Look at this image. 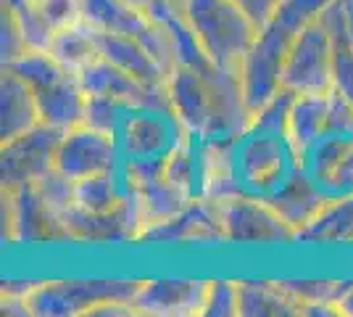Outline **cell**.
Masks as SVG:
<instances>
[{"label": "cell", "mask_w": 353, "mask_h": 317, "mask_svg": "<svg viewBox=\"0 0 353 317\" xmlns=\"http://www.w3.org/2000/svg\"><path fill=\"white\" fill-rule=\"evenodd\" d=\"M332 0H280L274 14L259 30L240 69V85L250 117L282 90V69L295 37L327 11Z\"/></svg>", "instance_id": "6da1fadb"}, {"label": "cell", "mask_w": 353, "mask_h": 317, "mask_svg": "<svg viewBox=\"0 0 353 317\" xmlns=\"http://www.w3.org/2000/svg\"><path fill=\"white\" fill-rule=\"evenodd\" d=\"M179 6L208 61L224 72L240 75L259 35L253 19L232 0H179Z\"/></svg>", "instance_id": "7a4b0ae2"}, {"label": "cell", "mask_w": 353, "mask_h": 317, "mask_svg": "<svg viewBox=\"0 0 353 317\" xmlns=\"http://www.w3.org/2000/svg\"><path fill=\"white\" fill-rule=\"evenodd\" d=\"M34 93L40 119L59 130H72L85 122L88 95L82 90L79 75L66 69L48 50H24L14 64H8Z\"/></svg>", "instance_id": "3957f363"}, {"label": "cell", "mask_w": 353, "mask_h": 317, "mask_svg": "<svg viewBox=\"0 0 353 317\" xmlns=\"http://www.w3.org/2000/svg\"><path fill=\"white\" fill-rule=\"evenodd\" d=\"M137 291L140 280H48L30 291L27 309L37 317H95L105 304L134 307Z\"/></svg>", "instance_id": "277c9868"}, {"label": "cell", "mask_w": 353, "mask_h": 317, "mask_svg": "<svg viewBox=\"0 0 353 317\" xmlns=\"http://www.w3.org/2000/svg\"><path fill=\"white\" fill-rule=\"evenodd\" d=\"M282 88L295 95L335 88V40L324 14L295 37L282 69Z\"/></svg>", "instance_id": "5b68a950"}, {"label": "cell", "mask_w": 353, "mask_h": 317, "mask_svg": "<svg viewBox=\"0 0 353 317\" xmlns=\"http://www.w3.org/2000/svg\"><path fill=\"white\" fill-rule=\"evenodd\" d=\"M3 238L8 243L72 241L63 214L53 209L32 182L3 191Z\"/></svg>", "instance_id": "8992f818"}, {"label": "cell", "mask_w": 353, "mask_h": 317, "mask_svg": "<svg viewBox=\"0 0 353 317\" xmlns=\"http://www.w3.org/2000/svg\"><path fill=\"white\" fill-rule=\"evenodd\" d=\"M66 130L50 127L40 122L21 135L3 140L0 146V177H3V191H16L21 185H30L45 172L56 166V153H59L61 137Z\"/></svg>", "instance_id": "52a82bcc"}, {"label": "cell", "mask_w": 353, "mask_h": 317, "mask_svg": "<svg viewBox=\"0 0 353 317\" xmlns=\"http://www.w3.org/2000/svg\"><path fill=\"white\" fill-rule=\"evenodd\" d=\"M224 241L232 243H290L298 233L282 220L266 198H250L243 193L219 198Z\"/></svg>", "instance_id": "ba28073f"}, {"label": "cell", "mask_w": 353, "mask_h": 317, "mask_svg": "<svg viewBox=\"0 0 353 317\" xmlns=\"http://www.w3.org/2000/svg\"><path fill=\"white\" fill-rule=\"evenodd\" d=\"M79 82H82V90L88 98H105L124 108L169 114V93L137 82L132 75H127L121 66L111 64L103 56L79 72Z\"/></svg>", "instance_id": "9c48e42d"}, {"label": "cell", "mask_w": 353, "mask_h": 317, "mask_svg": "<svg viewBox=\"0 0 353 317\" xmlns=\"http://www.w3.org/2000/svg\"><path fill=\"white\" fill-rule=\"evenodd\" d=\"M114 166H117L114 133L90 127L85 122L63 133L56 153V169L61 175L79 182L92 175L114 172Z\"/></svg>", "instance_id": "30bf717a"}, {"label": "cell", "mask_w": 353, "mask_h": 317, "mask_svg": "<svg viewBox=\"0 0 353 317\" xmlns=\"http://www.w3.org/2000/svg\"><path fill=\"white\" fill-rule=\"evenodd\" d=\"M66 227L72 241H90V243H111V241H140L145 222L143 211L137 204V196L127 191L124 198L114 209L108 211H85L79 206H72L66 211Z\"/></svg>", "instance_id": "8fae6325"}, {"label": "cell", "mask_w": 353, "mask_h": 317, "mask_svg": "<svg viewBox=\"0 0 353 317\" xmlns=\"http://www.w3.org/2000/svg\"><path fill=\"white\" fill-rule=\"evenodd\" d=\"M166 93L169 114L176 119V124L185 127L190 135H206L214 114L206 75L190 66H174L166 82Z\"/></svg>", "instance_id": "7c38bea8"}, {"label": "cell", "mask_w": 353, "mask_h": 317, "mask_svg": "<svg viewBox=\"0 0 353 317\" xmlns=\"http://www.w3.org/2000/svg\"><path fill=\"white\" fill-rule=\"evenodd\" d=\"M208 280H145L134 296V312L148 317H192L203 312Z\"/></svg>", "instance_id": "4fadbf2b"}, {"label": "cell", "mask_w": 353, "mask_h": 317, "mask_svg": "<svg viewBox=\"0 0 353 317\" xmlns=\"http://www.w3.org/2000/svg\"><path fill=\"white\" fill-rule=\"evenodd\" d=\"M140 241H224L219 198L198 193L179 214L148 227Z\"/></svg>", "instance_id": "5bb4252c"}, {"label": "cell", "mask_w": 353, "mask_h": 317, "mask_svg": "<svg viewBox=\"0 0 353 317\" xmlns=\"http://www.w3.org/2000/svg\"><path fill=\"white\" fill-rule=\"evenodd\" d=\"M330 93H298L288 111L285 140L295 162H303L306 153L327 135L330 124Z\"/></svg>", "instance_id": "9a60e30c"}, {"label": "cell", "mask_w": 353, "mask_h": 317, "mask_svg": "<svg viewBox=\"0 0 353 317\" xmlns=\"http://www.w3.org/2000/svg\"><path fill=\"white\" fill-rule=\"evenodd\" d=\"M266 201H269V204L277 209V214H280L282 220L301 236V230H306V227L322 214L330 196L322 193L319 180H314V177L303 175V172H295V175H290V177L277 188V193L269 196Z\"/></svg>", "instance_id": "2e32d148"}, {"label": "cell", "mask_w": 353, "mask_h": 317, "mask_svg": "<svg viewBox=\"0 0 353 317\" xmlns=\"http://www.w3.org/2000/svg\"><path fill=\"white\" fill-rule=\"evenodd\" d=\"M98 43H101V56H103V59L121 66L127 75H132L137 82H143L148 88L166 90L169 72L163 69L159 61L153 59V53H150L140 40L98 32Z\"/></svg>", "instance_id": "e0dca14e"}, {"label": "cell", "mask_w": 353, "mask_h": 317, "mask_svg": "<svg viewBox=\"0 0 353 317\" xmlns=\"http://www.w3.org/2000/svg\"><path fill=\"white\" fill-rule=\"evenodd\" d=\"M40 108L34 101L32 88L16 75L14 69L3 66V79H0V137H11L27 133L40 124Z\"/></svg>", "instance_id": "ac0fdd59"}, {"label": "cell", "mask_w": 353, "mask_h": 317, "mask_svg": "<svg viewBox=\"0 0 353 317\" xmlns=\"http://www.w3.org/2000/svg\"><path fill=\"white\" fill-rule=\"evenodd\" d=\"M303 315V304L282 280H240V317Z\"/></svg>", "instance_id": "d6986e66"}, {"label": "cell", "mask_w": 353, "mask_h": 317, "mask_svg": "<svg viewBox=\"0 0 353 317\" xmlns=\"http://www.w3.org/2000/svg\"><path fill=\"white\" fill-rule=\"evenodd\" d=\"M48 53L59 64H63L66 69L79 75L82 69H88L92 61L101 59L98 30H92L88 21H77L72 27H63V30L56 32Z\"/></svg>", "instance_id": "ffe728a7"}, {"label": "cell", "mask_w": 353, "mask_h": 317, "mask_svg": "<svg viewBox=\"0 0 353 317\" xmlns=\"http://www.w3.org/2000/svg\"><path fill=\"white\" fill-rule=\"evenodd\" d=\"M298 241L309 243H353V193L330 198L322 214L301 230Z\"/></svg>", "instance_id": "44dd1931"}, {"label": "cell", "mask_w": 353, "mask_h": 317, "mask_svg": "<svg viewBox=\"0 0 353 317\" xmlns=\"http://www.w3.org/2000/svg\"><path fill=\"white\" fill-rule=\"evenodd\" d=\"M332 40H335V88L348 104L353 106V30L343 8V0H332V6L324 11Z\"/></svg>", "instance_id": "7402d4cb"}, {"label": "cell", "mask_w": 353, "mask_h": 317, "mask_svg": "<svg viewBox=\"0 0 353 317\" xmlns=\"http://www.w3.org/2000/svg\"><path fill=\"white\" fill-rule=\"evenodd\" d=\"M274 137L282 135L266 133V135L256 137L243 151V175L259 188H269L274 180H280L282 175V148L280 140H274Z\"/></svg>", "instance_id": "603a6c76"}, {"label": "cell", "mask_w": 353, "mask_h": 317, "mask_svg": "<svg viewBox=\"0 0 353 317\" xmlns=\"http://www.w3.org/2000/svg\"><path fill=\"white\" fill-rule=\"evenodd\" d=\"M3 8L11 11L27 50H48L50 48L56 30L45 21V16L40 14L34 0H3Z\"/></svg>", "instance_id": "cb8c5ba5"}, {"label": "cell", "mask_w": 353, "mask_h": 317, "mask_svg": "<svg viewBox=\"0 0 353 317\" xmlns=\"http://www.w3.org/2000/svg\"><path fill=\"white\" fill-rule=\"evenodd\" d=\"M121 198H124V193L117 191L114 172L92 175V177L74 182V206L85 211H108L114 209Z\"/></svg>", "instance_id": "d4e9b609"}, {"label": "cell", "mask_w": 353, "mask_h": 317, "mask_svg": "<svg viewBox=\"0 0 353 317\" xmlns=\"http://www.w3.org/2000/svg\"><path fill=\"white\" fill-rule=\"evenodd\" d=\"M156 111H148L145 117H134L127 122V148L137 159H156L163 156L161 146L166 140L161 122L153 117Z\"/></svg>", "instance_id": "484cf974"}, {"label": "cell", "mask_w": 353, "mask_h": 317, "mask_svg": "<svg viewBox=\"0 0 353 317\" xmlns=\"http://www.w3.org/2000/svg\"><path fill=\"white\" fill-rule=\"evenodd\" d=\"M282 283L303 304V309L311 304H338L345 288L351 286V283H340V280H282Z\"/></svg>", "instance_id": "4316f807"}, {"label": "cell", "mask_w": 353, "mask_h": 317, "mask_svg": "<svg viewBox=\"0 0 353 317\" xmlns=\"http://www.w3.org/2000/svg\"><path fill=\"white\" fill-rule=\"evenodd\" d=\"M203 317H237L240 315V280H208Z\"/></svg>", "instance_id": "83f0119b"}, {"label": "cell", "mask_w": 353, "mask_h": 317, "mask_svg": "<svg viewBox=\"0 0 353 317\" xmlns=\"http://www.w3.org/2000/svg\"><path fill=\"white\" fill-rule=\"evenodd\" d=\"M192 172H195V162H192L190 143L182 140V143L172 146L163 156V177L169 182H174L176 188L195 193L192 191Z\"/></svg>", "instance_id": "f1b7e54d"}, {"label": "cell", "mask_w": 353, "mask_h": 317, "mask_svg": "<svg viewBox=\"0 0 353 317\" xmlns=\"http://www.w3.org/2000/svg\"><path fill=\"white\" fill-rule=\"evenodd\" d=\"M45 21L59 32L82 21V0H34Z\"/></svg>", "instance_id": "f546056e"}, {"label": "cell", "mask_w": 353, "mask_h": 317, "mask_svg": "<svg viewBox=\"0 0 353 317\" xmlns=\"http://www.w3.org/2000/svg\"><path fill=\"white\" fill-rule=\"evenodd\" d=\"M117 108H121L114 101H105V98H88V108H85V124L90 127H98V130H105V133H114V114Z\"/></svg>", "instance_id": "4dcf8cb0"}, {"label": "cell", "mask_w": 353, "mask_h": 317, "mask_svg": "<svg viewBox=\"0 0 353 317\" xmlns=\"http://www.w3.org/2000/svg\"><path fill=\"white\" fill-rule=\"evenodd\" d=\"M24 50H27V46L21 40V32L16 27L14 16L8 8H3V66L14 64Z\"/></svg>", "instance_id": "1f68e13d"}, {"label": "cell", "mask_w": 353, "mask_h": 317, "mask_svg": "<svg viewBox=\"0 0 353 317\" xmlns=\"http://www.w3.org/2000/svg\"><path fill=\"white\" fill-rule=\"evenodd\" d=\"M232 3L240 6V8L253 19V24L261 30L266 21H269V16L274 14V8H277L280 0H232Z\"/></svg>", "instance_id": "d6a6232c"}, {"label": "cell", "mask_w": 353, "mask_h": 317, "mask_svg": "<svg viewBox=\"0 0 353 317\" xmlns=\"http://www.w3.org/2000/svg\"><path fill=\"white\" fill-rule=\"evenodd\" d=\"M338 312H340L343 317H353V283H351L348 288H345V294L340 296Z\"/></svg>", "instance_id": "836d02e7"}, {"label": "cell", "mask_w": 353, "mask_h": 317, "mask_svg": "<svg viewBox=\"0 0 353 317\" xmlns=\"http://www.w3.org/2000/svg\"><path fill=\"white\" fill-rule=\"evenodd\" d=\"M343 8H345V16H348V24L353 30V0H343Z\"/></svg>", "instance_id": "e575fe53"}, {"label": "cell", "mask_w": 353, "mask_h": 317, "mask_svg": "<svg viewBox=\"0 0 353 317\" xmlns=\"http://www.w3.org/2000/svg\"><path fill=\"white\" fill-rule=\"evenodd\" d=\"M124 3H130V6H134V8H143V11H148L153 0H124Z\"/></svg>", "instance_id": "d590c367"}]
</instances>
